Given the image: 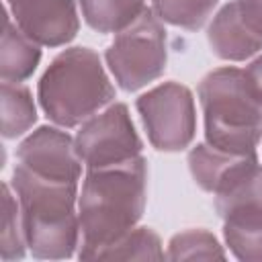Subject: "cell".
Here are the masks:
<instances>
[{
	"label": "cell",
	"instance_id": "6da1fadb",
	"mask_svg": "<svg viewBox=\"0 0 262 262\" xmlns=\"http://www.w3.org/2000/svg\"><path fill=\"white\" fill-rule=\"evenodd\" d=\"M147 194V162L133 160L88 168L78 196L82 260L98 256L119 237L131 231L143 215Z\"/></svg>",
	"mask_w": 262,
	"mask_h": 262
},
{
	"label": "cell",
	"instance_id": "7a4b0ae2",
	"mask_svg": "<svg viewBox=\"0 0 262 262\" xmlns=\"http://www.w3.org/2000/svg\"><path fill=\"white\" fill-rule=\"evenodd\" d=\"M12 188L20 205L29 252L41 260L74 256L80 246L78 182L39 176L16 164Z\"/></svg>",
	"mask_w": 262,
	"mask_h": 262
},
{
	"label": "cell",
	"instance_id": "3957f363",
	"mask_svg": "<svg viewBox=\"0 0 262 262\" xmlns=\"http://www.w3.org/2000/svg\"><path fill=\"white\" fill-rule=\"evenodd\" d=\"M207 143L229 154H254L262 139V104L246 70L217 68L199 82Z\"/></svg>",
	"mask_w": 262,
	"mask_h": 262
},
{
	"label": "cell",
	"instance_id": "277c9868",
	"mask_svg": "<svg viewBox=\"0 0 262 262\" xmlns=\"http://www.w3.org/2000/svg\"><path fill=\"white\" fill-rule=\"evenodd\" d=\"M115 86L90 47H70L53 57L39 80V102L59 127H76L113 102Z\"/></svg>",
	"mask_w": 262,
	"mask_h": 262
},
{
	"label": "cell",
	"instance_id": "5b68a950",
	"mask_svg": "<svg viewBox=\"0 0 262 262\" xmlns=\"http://www.w3.org/2000/svg\"><path fill=\"white\" fill-rule=\"evenodd\" d=\"M211 194L231 254L244 262H262V166L256 151L237 156Z\"/></svg>",
	"mask_w": 262,
	"mask_h": 262
},
{
	"label": "cell",
	"instance_id": "8992f818",
	"mask_svg": "<svg viewBox=\"0 0 262 262\" xmlns=\"http://www.w3.org/2000/svg\"><path fill=\"white\" fill-rule=\"evenodd\" d=\"M104 57L117 84L127 92L158 80L168 59L166 29L160 16L145 8L129 27L117 33Z\"/></svg>",
	"mask_w": 262,
	"mask_h": 262
},
{
	"label": "cell",
	"instance_id": "52a82bcc",
	"mask_svg": "<svg viewBox=\"0 0 262 262\" xmlns=\"http://www.w3.org/2000/svg\"><path fill=\"white\" fill-rule=\"evenodd\" d=\"M137 111L149 143L160 151L188 147L196 131L192 92L178 82H164L137 98Z\"/></svg>",
	"mask_w": 262,
	"mask_h": 262
},
{
	"label": "cell",
	"instance_id": "ba28073f",
	"mask_svg": "<svg viewBox=\"0 0 262 262\" xmlns=\"http://www.w3.org/2000/svg\"><path fill=\"white\" fill-rule=\"evenodd\" d=\"M74 145L86 168L121 164L137 158L141 151V139L123 102H115L100 115L84 121L74 137Z\"/></svg>",
	"mask_w": 262,
	"mask_h": 262
},
{
	"label": "cell",
	"instance_id": "9c48e42d",
	"mask_svg": "<svg viewBox=\"0 0 262 262\" xmlns=\"http://www.w3.org/2000/svg\"><path fill=\"white\" fill-rule=\"evenodd\" d=\"M18 29L39 45L70 43L80 29L74 0H6Z\"/></svg>",
	"mask_w": 262,
	"mask_h": 262
},
{
	"label": "cell",
	"instance_id": "30bf717a",
	"mask_svg": "<svg viewBox=\"0 0 262 262\" xmlns=\"http://www.w3.org/2000/svg\"><path fill=\"white\" fill-rule=\"evenodd\" d=\"M18 166L47 178L80 180L82 160L76 151L74 139L55 127H39L16 149Z\"/></svg>",
	"mask_w": 262,
	"mask_h": 262
},
{
	"label": "cell",
	"instance_id": "8fae6325",
	"mask_svg": "<svg viewBox=\"0 0 262 262\" xmlns=\"http://www.w3.org/2000/svg\"><path fill=\"white\" fill-rule=\"evenodd\" d=\"M207 39L213 53L227 61H244L262 49V37L244 18L237 0L227 2L213 16Z\"/></svg>",
	"mask_w": 262,
	"mask_h": 262
},
{
	"label": "cell",
	"instance_id": "7c38bea8",
	"mask_svg": "<svg viewBox=\"0 0 262 262\" xmlns=\"http://www.w3.org/2000/svg\"><path fill=\"white\" fill-rule=\"evenodd\" d=\"M41 61L39 43L29 39L18 25L4 16V33H2V49H0V78L2 82L20 84L27 80Z\"/></svg>",
	"mask_w": 262,
	"mask_h": 262
},
{
	"label": "cell",
	"instance_id": "4fadbf2b",
	"mask_svg": "<svg viewBox=\"0 0 262 262\" xmlns=\"http://www.w3.org/2000/svg\"><path fill=\"white\" fill-rule=\"evenodd\" d=\"M86 25L98 33H119L143 10L145 0H80Z\"/></svg>",
	"mask_w": 262,
	"mask_h": 262
},
{
	"label": "cell",
	"instance_id": "5bb4252c",
	"mask_svg": "<svg viewBox=\"0 0 262 262\" xmlns=\"http://www.w3.org/2000/svg\"><path fill=\"white\" fill-rule=\"evenodd\" d=\"M37 121V108L27 86L2 82V135L14 139L29 131Z\"/></svg>",
	"mask_w": 262,
	"mask_h": 262
},
{
	"label": "cell",
	"instance_id": "9a60e30c",
	"mask_svg": "<svg viewBox=\"0 0 262 262\" xmlns=\"http://www.w3.org/2000/svg\"><path fill=\"white\" fill-rule=\"evenodd\" d=\"M162 242L149 227H133L113 246H108L98 260H164Z\"/></svg>",
	"mask_w": 262,
	"mask_h": 262
},
{
	"label": "cell",
	"instance_id": "2e32d148",
	"mask_svg": "<svg viewBox=\"0 0 262 262\" xmlns=\"http://www.w3.org/2000/svg\"><path fill=\"white\" fill-rule=\"evenodd\" d=\"M27 235L18 199L12 196L10 186L2 184V233H0V254L4 262L20 260L27 252Z\"/></svg>",
	"mask_w": 262,
	"mask_h": 262
},
{
	"label": "cell",
	"instance_id": "e0dca14e",
	"mask_svg": "<svg viewBox=\"0 0 262 262\" xmlns=\"http://www.w3.org/2000/svg\"><path fill=\"white\" fill-rule=\"evenodd\" d=\"M151 2H154V12L160 16V20L186 31H196L207 23L219 0H151Z\"/></svg>",
	"mask_w": 262,
	"mask_h": 262
},
{
	"label": "cell",
	"instance_id": "ac0fdd59",
	"mask_svg": "<svg viewBox=\"0 0 262 262\" xmlns=\"http://www.w3.org/2000/svg\"><path fill=\"white\" fill-rule=\"evenodd\" d=\"M168 260H213L225 258L217 237L207 229H186L176 233L168 244Z\"/></svg>",
	"mask_w": 262,
	"mask_h": 262
},
{
	"label": "cell",
	"instance_id": "d6986e66",
	"mask_svg": "<svg viewBox=\"0 0 262 262\" xmlns=\"http://www.w3.org/2000/svg\"><path fill=\"white\" fill-rule=\"evenodd\" d=\"M237 6L250 27L262 37V0H237Z\"/></svg>",
	"mask_w": 262,
	"mask_h": 262
},
{
	"label": "cell",
	"instance_id": "ffe728a7",
	"mask_svg": "<svg viewBox=\"0 0 262 262\" xmlns=\"http://www.w3.org/2000/svg\"><path fill=\"white\" fill-rule=\"evenodd\" d=\"M246 76H248V80H250V84H252V90H254L258 102L262 104V55L256 57V59L246 68Z\"/></svg>",
	"mask_w": 262,
	"mask_h": 262
}]
</instances>
